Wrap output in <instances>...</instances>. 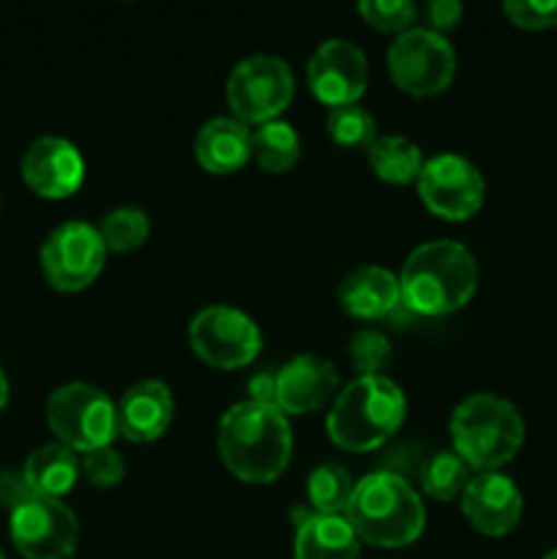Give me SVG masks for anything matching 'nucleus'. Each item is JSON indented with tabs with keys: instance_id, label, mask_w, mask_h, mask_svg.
<instances>
[{
	"instance_id": "obj_1",
	"label": "nucleus",
	"mask_w": 557,
	"mask_h": 559,
	"mask_svg": "<svg viewBox=\"0 0 557 559\" xmlns=\"http://www.w3.org/2000/svg\"><path fill=\"white\" fill-rule=\"evenodd\" d=\"M218 453L235 478L271 484L284 473L293 453V429L276 404L240 402L222 415Z\"/></svg>"
},
{
	"instance_id": "obj_2",
	"label": "nucleus",
	"mask_w": 557,
	"mask_h": 559,
	"mask_svg": "<svg viewBox=\"0 0 557 559\" xmlns=\"http://www.w3.org/2000/svg\"><path fill=\"white\" fill-rule=\"evenodd\" d=\"M478 289V262L457 240H429L410 251L399 273V293L410 311L424 317L462 309Z\"/></svg>"
},
{
	"instance_id": "obj_3",
	"label": "nucleus",
	"mask_w": 557,
	"mask_h": 559,
	"mask_svg": "<svg viewBox=\"0 0 557 559\" xmlns=\"http://www.w3.org/2000/svg\"><path fill=\"white\" fill-rule=\"evenodd\" d=\"M347 522L360 540L380 549H402L424 533L426 511L413 486L393 473H371L355 484Z\"/></svg>"
},
{
	"instance_id": "obj_4",
	"label": "nucleus",
	"mask_w": 557,
	"mask_h": 559,
	"mask_svg": "<svg viewBox=\"0 0 557 559\" xmlns=\"http://www.w3.org/2000/svg\"><path fill=\"white\" fill-rule=\"evenodd\" d=\"M407 402L386 374H358L333 402L328 435L344 451H375L402 426Z\"/></svg>"
},
{
	"instance_id": "obj_5",
	"label": "nucleus",
	"mask_w": 557,
	"mask_h": 559,
	"mask_svg": "<svg viewBox=\"0 0 557 559\" xmlns=\"http://www.w3.org/2000/svg\"><path fill=\"white\" fill-rule=\"evenodd\" d=\"M453 451L481 469H500L524 442V420L508 399L495 393H473L451 415Z\"/></svg>"
},
{
	"instance_id": "obj_6",
	"label": "nucleus",
	"mask_w": 557,
	"mask_h": 559,
	"mask_svg": "<svg viewBox=\"0 0 557 559\" xmlns=\"http://www.w3.org/2000/svg\"><path fill=\"white\" fill-rule=\"evenodd\" d=\"M47 420L63 445L82 453L107 448L118 435V407L91 382H69L49 393Z\"/></svg>"
},
{
	"instance_id": "obj_7",
	"label": "nucleus",
	"mask_w": 557,
	"mask_h": 559,
	"mask_svg": "<svg viewBox=\"0 0 557 559\" xmlns=\"http://www.w3.org/2000/svg\"><path fill=\"white\" fill-rule=\"evenodd\" d=\"M388 71L404 93L431 96L446 91L457 74V52L440 33L410 27L388 47Z\"/></svg>"
},
{
	"instance_id": "obj_8",
	"label": "nucleus",
	"mask_w": 557,
	"mask_h": 559,
	"mask_svg": "<svg viewBox=\"0 0 557 559\" xmlns=\"http://www.w3.org/2000/svg\"><path fill=\"white\" fill-rule=\"evenodd\" d=\"M295 80L289 66L273 55H251L235 63L227 80L229 109L240 123H265L289 104Z\"/></svg>"
},
{
	"instance_id": "obj_9",
	"label": "nucleus",
	"mask_w": 557,
	"mask_h": 559,
	"mask_svg": "<svg viewBox=\"0 0 557 559\" xmlns=\"http://www.w3.org/2000/svg\"><path fill=\"white\" fill-rule=\"evenodd\" d=\"M189 344L205 364L218 369H240L257 358L262 333L246 311L216 304L197 311L189 322Z\"/></svg>"
},
{
	"instance_id": "obj_10",
	"label": "nucleus",
	"mask_w": 557,
	"mask_h": 559,
	"mask_svg": "<svg viewBox=\"0 0 557 559\" xmlns=\"http://www.w3.org/2000/svg\"><path fill=\"white\" fill-rule=\"evenodd\" d=\"M415 183L424 205L448 222H464L484 205V175L462 153L431 156L429 162H424Z\"/></svg>"
},
{
	"instance_id": "obj_11",
	"label": "nucleus",
	"mask_w": 557,
	"mask_h": 559,
	"mask_svg": "<svg viewBox=\"0 0 557 559\" xmlns=\"http://www.w3.org/2000/svg\"><path fill=\"white\" fill-rule=\"evenodd\" d=\"M11 540L25 559H69L80 540L74 511L55 497L33 495L11 511Z\"/></svg>"
},
{
	"instance_id": "obj_12",
	"label": "nucleus",
	"mask_w": 557,
	"mask_h": 559,
	"mask_svg": "<svg viewBox=\"0 0 557 559\" xmlns=\"http://www.w3.org/2000/svg\"><path fill=\"white\" fill-rule=\"evenodd\" d=\"M104 254H107V246H104L98 229L82 218H71V222L58 224L44 240V276L55 289L76 293L102 273Z\"/></svg>"
},
{
	"instance_id": "obj_13",
	"label": "nucleus",
	"mask_w": 557,
	"mask_h": 559,
	"mask_svg": "<svg viewBox=\"0 0 557 559\" xmlns=\"http://www.w3.org/2000/svg\"><path fill=\"white\" fill-rule=\"evenodd\" d=\"M366 55L347 38H325L309 58V87L331 107L355 104L366 91Z\"/></svg>"
},
{
	"instance_id": "obj_14",
	"label": "nucleus",
	"mask_w": 557,
	"mask_h": 559,
	"mask_svg": "<svg viewBox=\"0 0 557 559\" xmlns=\"http://www.w3.org/2000/svg\"><path fill=\"white\" fill-rule=\"evenodd\" d=\"M22 178L36 194L63 200L82 186L85 158L63 136H38L22 156Z\"/></svg>"
},
{
	"instance_id": "obj_15",
	"label": "nucleus",
	"mask_w": 557,
	"mask_h": 559,
	"mask_svg": "<svg viewBox=\"0 0 557 559\" xmlns=\"http://www.w3.org/2000/svg\"><path fill=\"white\" fill-rule=\"evenodd\" d=\"M467 522L484 535H506L522 519V491L500 469H486L470 478L462 495Z\"/></svg>"
},
{
	"instance_id": "obj_16",
	"label": "nucleus",
	"mask_w": 557,
	"mask_h": 559,
	"mask_svg": "<svg viewBox=\"0 0 557 559\" xmlns=\"http://www.w3.org/2000/svg\"><path fill=\"white\" fill-rule=\"evenodd\" d=\"M336 366L322 355H298L276 371V407L300 415L322 407L336 393Z\"/></svg>"
},
{
	"instance_id": "obj_17",
	"label": "nucleus",
	"mask_w": 557,
	"mask_h": 559,
	"mask_svg": "<svg viewBox=\"0 0 557 559\" xmlns=\"http://www.w3.org/2000/svg\"><path fill=\"white\" fill-rule=\"evenodd\" d=\"M118 431L131 442H153L169 429L175 413L173 391L158 380H142L120 396Z\"/></svg>"
},
{
	"instance_id": "obj_18",
	"label": "nucleus",
	"mask_w": 557,
	"mask_h": 559,
	"mask_svg": "<svg viewBox=\"0 0 557 559\" xmlns=\"http://www.w3.org/2000/svg\"><path fill=\"white\" fill-rule=\"evenodd\" d=\"M399 300H402L399 276H393L388 267H353L339 282V304L347 314L360 317V320H380V317L391 314Z\"/></svg>"
},
{
	"instance_id": "obj_19",
	"label": "nucleus",
	"mask_w": 557,
	"mask_h": 559,
	"mask_svg": "<svg viewBox=\"0 0 557 559\" xmlns=\"http://www.w3.org/2000/svg\"><path fill=\"white\" fill-rule=\"evenodd\" d=\"M360 538L344 513H311L295 527V559H358Z\"/></svg>"
},
{
	"instance_id": "obj_20",
	"label": "nucleus",
	"mask_w": 557,
	"mask_h": 559,
	"mask_svg": "<svg viewBox=\"0 0 557 559\" xmlns=\"http://www.w3.org/2000/svg\"><path fill=\"white\" fill-rule=\"evenodd\" d=\"M197 162L213 175H229L251 158V131L238 118H213L194 142Z\"/></svg>"
},
{
	"instance_id": "obj_21",
	"label": "nucleus",
	"mask_w": 557,
	"mask_h": 559,
	"mask_svg": "<svg viewBox=\"0 0 557 559\" xmlns=\"http://www.w3.org/2000/svg\"><path fill=\"white\" fill-rule=\"evenodd\" d=\"M80 467L82 464L80 459H76V451H71L63 442H49V445L36 448V451L25 459L22 475H25L33 495L60 500L66 491L74 489L76 478H80Z\"/></svg>"
},
{
	"instance_id": "obj_22",
	"label": "nucleus",
	"mask_w": 557,
	"mask_h": 559,
	"mask_svg": "<svg viewBox=\"0 0 557 559\" xmlns=\"http://www.w3.org/2000/svg\"><path fill=\"white\" fill-rule=\"evenodd\" d=\"M369 164L377 178L388 183H413L424 167V153L410 136L386 134L369 145Z\"/></svg>"
},
{
	"instance_id": "obj_23",
	"label": "nucleus",
	"mask_w": 557,
	"mask_h": 559,
	"mask_svg": "<svg viewBox=\"0 0 557 559\" xmlns=\"http://www.w3.org/2000/svg\"><path fill=\"white\" fill-rule=\"evenodd\" d=\"M251 156L268 173H287L300 156V140L293 123L282 118L265 120L251 131Z\"/></svg>"
},
{
	"instance_id": "obj_24",
	"label": "nucleus",
	"mask_w": 557,
	"mask_h": 559,
	"mask_svg": "<svg viewBox=\"0 0 557 559\" xmlns=\"http://www.w3.org/2000/svg\"><path fill=\"white\" fill-rule=\"evenodd\" d=\"M355 484L349 469L339 462H325L311 469L309 475V502L315 506V513H344L353 497Z\"/></svg>"
},
{
	"instance_id": "obj_25",
	"label": "nucleus",
	"mask_w": 557,
	"mask_h": 559,
	"mask_svg": "<svg viewBox=\"0 0 557 559\" xmlns=\"http://www.w3.org/2000/svg\"><path fill=\"white\" fill-rule=\"evenodd\" d=\"M470 464L459 456L457 451H440L431 459H426L424 469H420V486L435 500H453V497L464 495L470 484Z\"/></svg>"
},
{
	"instance_id": "obj_26",
	"label": "nucleus",
	"mask_w": 557,
	"mask_h": 559,
	"mask_svg": "<svg viewBox=\"0 0 557 559\" xmlns=\"http://www.w3.org/2000/svg\"><path fill=\"white\" fill-rule=\"evenodd\" d=\"M98 235H102L104 246L112 251H131L142 246L151 233V218L145 211L134 205H120L109 211L107 216L98 222Z\"/></svg>"
},
{
	"instance_id": "obj_27",
	"label": "nucleus",
	"mask_w": 557,
	"mask_h": 559,
	"mask_svg": "<svg viewBox=\"0 0 557 559\" xmlns=\"http://www.w3.org/2000/svg\"><path fill=\"white\" fill-rule=\"evenodd\" d=\"M328 134L342 147H369L377 140V123L360 104H342L328 115Z\"/></svg>"
},
{
	"instance_id": "obj_28",
	"label": "nucleus",
	"mask_w": 557,
	"mask_h": 559,
	"mask_svg": "<svg viewBox=\"0 0 557 559\" xmlns=\"http://www.w3.org/2000/svg\"><path fill=\"white\" fill-rule=\"evenodd\" d=\"M349 360L360 374H380L391 364V342L380 331H358L349 342Z\"/></svg>"
},
{
	"instance_id": "obj_29",
	"label": "nucleus",
	"mask_w": 557,
	"mask_h": 559,
	"mask_svg": "<svg viewBox=\"0 0 557 559\" xmlns=\"http://www.w3.org/2000/svg\"><path fill=\"white\" fill-rule=\"evenodd\" d=\"M360 16H364L369 25H375L377 31H410L415 14V3L410 0H364L358 5Z\"/></svg>"
},
{
	"instance_id": "obj_30",
	"label": "nucleus",
	"mask_w": 557,
	"mask_h": 559,
	"mask_svg": "<svg viewBox=\"0 0 557 559\" xmlns=\"http://www.w3.org/2000/svg\"><path fill=\"white\" fill-rule=\"evenodd\" d=\"M506 14L513 25L528 27V31H544L557 25V0H508Z\"/></svg>"
},
{
	"instance_id": "obj_31",
	"label": "nucleus",
	"mask_w": 557,
	"mask_h": 559,
	"mask_svg": "<svg viewBox=\"0 0 557 559\" xmlns=\"http://www.w3.org/2000/svg\"><path fill=\"white\" fill-rule=\"evenodd\" d=\"M82 473H85V478L93 486H115L123 478L126 467L120 453L112 445H107L85 453V459H82Z\"/></svg>"
},
{
	"instance_id": "obj_32",
	"label": "nucleus",
	"mask_w": 557,
	"mask_h": 559,
	"mask_svg": "<svg viewBox=\"0 0 557 559\" xmlns=\"http://www.w3.org/2000/svg\"><path fill=\"white\" fill-rule=\"evenodd\" d=\"M462 3L459 0H429V3L424 5V16H426V27L435 33H446V31H453V27L462 22Z\"/></svg>"
},
{
	"instance_id": "obj_33",
	"label": "nucleus",
	"mask_w": 557,
	"mask_h": 559,
	"mask_svg": "<svg viewBox=\"0 0 557 559\" xmlns=\"http://www.w3.org/2000/svg\"><path fill=\"white\" fill-rule=\"evenodd\" d=\"M33 497V489L27 486L25 475L14 473V469H0V506L14 511L22 502H27Z\"/></svg>"
},
{
	"instance_id": "obj_34",
	"label": "nucleus",
	"mask_w": 557,
	"mask_h": 559,
	"mask_svg": "<svg viewBox=\"0 0 557 559\" xmlns=\"http://www.w3.org/2000/svg\"><path fill=\"white\" fill-rule=\"evenodd\" d=\"M251 402L276 404V374H257L249 380Z\"/></svg>"
},
{
	"instance_id": "obj_35",
	"label": "nucleus",
	"mask_w": 557,
	"mask_h": 559,
	"mask_svg": "<svg viewBox=\"0 0 557 559\" xmlns=\"http://www.w3.org/2000/svg\"><path fill=\"white\" fill-rule=\"evenodd\" d=\"M5 402H9V380H5L3 369H0V413H3Z\"/></svg>"
},
{
	"instance_id": "obj_36",
	"label": "nucleus",
	"mask_w": 557,
	"mask_h": 559,
	"mask_svg": "<svg viewBox=\"0 0 557 559\" xmlns=\"http://www.w3.org/2000/svg\"><path fill=\"white\" fill-rule=\"evenodd\" d=\"M544 559H557V549H552V551H549V555H546Z\"/></svg>"
},
{
	"instance_id": "obj_37",
	"label": "nucleus",
	"mask_w": 557,
	"mask_h": 559,
	"mask_svg": "<svg viewBox=\"0 0 557 559\" xmlns=\"http://www.w3.org/2000/svg\"><path fill=\"white\" fill-rule=\"evenodd\" d=\"M0 559H5V555H3V551H0Z\"/></svg>"
}]
</instances>
